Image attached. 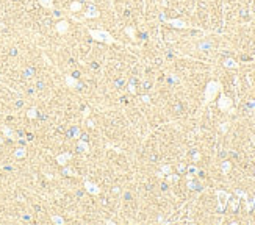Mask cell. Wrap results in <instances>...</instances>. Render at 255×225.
<instances>
[{
    "instance_id": "1",
    "label": "cell",
    "mask_w": 255,
    "mask_h": 225,
    "mask_svg": "<svg viewBox=\"0 0 255 225\" xmlns=\"http://www.w3.org/2000/svg\"><path fill=\"white\" fill-rule=\"evenodd\" d=\"M89 34L93 36V39H96L97 42H103V44H116V39L108 33L106 30H93L89 28Z\"/></svg>"
},
{
    "instance_id": "2",
    "label": "cell",
    "mask_w": 255,
    "mask_h": 225,
    "mask_svg": "<svg viewBox=\"0 0 255 225\" xmlns=\"http://www.w3.org/2000/svg\"><path fill=\"white\" fill-rule=\"evenodd\" d=\"M219 89H221V85L217 82H210L207 85V89H205V100L207 102H211L213 98L216 97V94L219 92Z\"/></svg>"
},
{
    "instance_id": "3",
    "label": "cell",
    "mask_w": 255,
    "mask_h": 225,
    "mask_svg": "<svg viewBox=\"0 0 255 225\" xmlns=\"http://www.w3.org/2000/svg\"><path fill=\"white\" fill-rule=\"evenodd\" d=\"M217 106H219L221 111H227V110H230V106H232V100H230L229 97L222 95V97L219 98V102H217Z\"/></svg>"
},
{
    "instance_id": "4",
    "label": "cell",
    "mask_w": 255,
    "mask_h": 225,
    "mask_svg": "<svg viewBox=\"0 0 255 225\" xmlns=\"http://www.w3.org/2000/svg\"><path fill=\"white\" fill-rule=\"evenodd\" d=\"M217 197H219V206H217V211H224L225 205H227V200H229V194H225L224 191H219L217 192Z\"/></svg>"
},
{
    "instance_id": "5",
    "label": "cell",
    "mask_w": 255,
    "mask_h": 225,
    "mask_svg": "<svg viewBox=\"0 0 255 225\" xmlns=\"http://www.w3.org/2000/svg\"><path fill=\"white\" fill-rule=\"evenodd\" d=\"M99 16H100V13H99V10H97L94 5H91L88 10H86V13H85L86 19H96V17H99Z\"/></svg>"
},
{
    "instance_id": "6",
    "label": "cell",
    "mask_w": 255,
    "mask_h": 225,
    "mask_svg": "<svg viewBox=\"0 0 255 225\" xmlns=\"http://www.w3.org/2000/svg\"><path fill=\"white\" fill-rule=\"evenodd\" d=\"M85 188H86V191H88L91 195H97V194L100 192L99 186L94 185V183H91V182H85Z\"/></svg>"
},
{
    "instance_id": "7",
    "label": "cell",
    "mask_w": 255,
    "mask_h": 225,
    "mask_svg": "<svg viewBox=\"0 0 255 225\" xmlns=\"http://www.w3.org/2000/svg\"><path fill=\"white\" fill-rule=\"evenodd\" d=\"M172 27H175V28H186V22H183V21H180V19H171V21H168Z\"/></svg>"
},
{
    "instance_id": "8",
    "label": "cell",
    "mask_w": 255,
    "mask_h": 225,
    "mask_svg": "<svg viewBox=\"0 0 255 225\" xmlns=\"http://www.w3.org/2000/svg\"><path fill=\"white\" fill-rule=\"evenodd\" d=\"M57 30H58V33H61V34L66 33V31L69 30V24H67L66 21H61V22L57 25Z\"/></svg>"
},
{
    "instance_id": "9",
    "label": "cell",
    "mask_w": 255,
    "mask_h": 225,
    "mask_svg": "<svg viewBox=\"0 0 255 225\" xmlns=\"http://www.w3.org/2000/svg\"><path fill=\"white\" fill-rule=\"evenodd\" d=\"M224 66L225 67H230V69H235V67H238V63H236L235 59H232V58H227L224 61Z\"/></svg>"
},
{
    "instance_id": "10",
    "label": "cell",
    "mask_w": 255,
    "mask_h": 225,
    "mask_svg": "<svg viewBox=\"0 0 255 225\" xmlns=\"http://www.w3.org/2000/svg\"><path fill=\"white\" fill-rule=\"evenodd\" d=\"M66 82H67V85L70 86V88H81V83H78L75 78H72V77H67L66 78Z\"/></svg>"
},
{
    "instance_id": "11",
    "label": "cell",
    "mask_w": 255,
    "mask_h": 225,
    "mask_svg": "<svg viewBox=\"0 0 255 225\" xmlns=\"http://www.w3.org/2000/svg\"><path fill=\"white\" fill-rule=\"evenodd\" d=\"M124 31H125V34L127 36H129V38H135V28H133V27L132 25H129V27H125V28H124Z\"/></svg>"
},
{
    "instance_id": "12",
    "label": "cell",
    "mask_w": 255,
    "mask_h": 225,
    "mask_svg": "<svg viewBox=\"0 0 255 225\" xmlns=\"http://www.w3.org/2000/svg\"><path fill=\"white\" fill-rule=\"evenodd\" d=\"M70 158V153H63L61 156H58V163L60 164H66V161Z\"/></svg>"
},
{
    "instance_id": "13",
    "label": "cell",
    "mask_w": 255,
    "mask_h": 225,
    "mask_svg": "<svg viewBox=\"0 0 255 225\" xmlns=\"http://www.w3.org/2000/svg\"><path fill=\"white\" fill-rule=\"evenodd\" d=\"M230 167H232L230 161H224V163H222V172H224V174H227V172L230 170Z\"/></svg>"
},
{
    "instance_id": "14",
    "label": "cell",
    "mask_w": 255,
    "mask_h": 225,
    "mask_svg": "<svg viewBox=\"0 0 255 225\" xmlns=\"http://www.w3.org/2000/svg\"><path fill=\"white\" fill-rule=\"evenodd\" d=\"M78 147H80V150H81V152H88V150H89V146H88L86 142H83V139H81V141L78 142Z\"/></svg>"
},
{
    "instance_id": "15",
    "label": "cell",
    "mask_w": 255,
    "mask_h": 225,
    "mask_svg": "<svg viewBox=\"0 0 255 225\" xmlns=\"http://www.w3.org/2000/svg\"><path fill=\"white\" fill-rule=\"evenodd\" d=\"M70 10H72V11H80V10H81V3H80V2H74V3L70 5Z\"/></svg>"
},
{
    "instance_id": "16",
    "label": "cell",
    "mask_w": 255,
    "mask_h": 225,
    "mask_svg": "<svg viewBox=\"0 0 255 225\" xmlns=\"http://www.w3.org/2000/svg\"><path fill=\"white\" fill-rule=\"evenodd\" d=\"M210 47H211V44H210V42H204V44H200V46H199V49H202V50L210 49Z\"/></svg>"
},
{
    "instance_id": "17",
    "label": "cell",
    "mask_w": 255,
    "mask_h": 225,
    "mask_svg": "<svg viewBox=\"0 0 255 225\" xmlns=\"http://www.w3.org/2000/svg\"><path fill=\"white\" fill-rule=\"evenodd\" d=\"M39 2H41L44 6H47V8H50V6H52V0H39Z\"/></svg>"
},
{
    "instance_id": "18",
    "label": "cell",
    "mask_w": 255,
    "mask_h": 225,
    "mask_svg": "<svg viewBox=\"0 0 255 225\" xmlns=\"http://www.w3.org/2000/svg\"><path fill=\"white\" fill-rule=\"evenodd\" d=\"M188 186H189V189H197V185H196L194 182H189Z\"/></svg>"
},
{
    "instance_id": "19",
    "label": "cell",
    "mask_w": 255,
    "mask_h": 225,
    "mask_svg": "<svg viewBox=\"0 0 255 225\" xmlns=\"http://www.w3.org/2000/svg\"><path fill=\"white\" fill-rule=\"evenodd\" d=\"M129 91L135 94V91H136V89H135V85H133V83H130V85H129Z\"/></svg>"
},
{
    "instance_id": "20",
    "label": "cell",
    "mask_w": 255,
    "mask_h": 225,
    "mask_svg": "<svg viewBox=\"0 0 255 225\" xmlns=\"http://www.w3.org/2000/svg\"><path fill=\"white\" fill-rule=\"evenodd\" d=\"M169 170H171V166H163V172H169Z\"/></svg>"
},
{
    "instance_id": "21",
    "label": "cell",
    "mask_w": 255,
    "mask_h": 225,
    "mask_svg": "<svg viewBox=\"0 0 255 225\" xmlns=\"http://www.w3.org/2000/svg\"><path fill=\"white\" fill-rule=\"evenodd\" d=\"M88 127H89V128H94L96 125H94V122H93V121H88Z\"/></svg>"
},
{
    "instance_id": "22",
    "label": "cell",
    "mask_w": 255,
    "mask_h": 225,
    "mask_svg": "<svg viewBox=\"0 0 255 225\" xmlns=\"http://www.w3.org/2000/svg\"><path fill=\"white\" fill-rule=\"evenodd\" d=\"M53 220H55V222H60V223H63V222H64V220H63L61 217H53Z\"/></svg>"
},
{
    "instance_id": "23",
    "label": "cell",
    "mask_w": 255,
    "mask_h": 225,
    "mask_svg": "<svg viewBox=\"0 0 255 225\" xmlns=\"http://www.w3.org/2000/svg\"><path fill=\"white\" fill-rule=\"evenodd\" d=\"M227 128H229V124H222V131H225Z\"/></svg>"
},
{
    "instance_id": "24",
    "label": "cell",
    "mask_w": 255,
    "mask_h": 225,
    "mask_svg": "<svg viewBox=\"0 0 255 225\" xmlns=\"http://www.w3.org/2000/svg\"><path fill=\"white\" fill-rule=\"evenodd\" d=\"M28 116H30V117H34V110H31V111L28 113Z\"/></svg>"
}]
</instances>
